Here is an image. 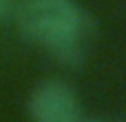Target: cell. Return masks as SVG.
Returning a JSON list of instances; mask_svg holds the SVG:
<instances>
[{
	"mask_svg": "<svg viewBox=\"0 0 126 122\" xmlns=\"http://www.w3.org/2000/svg\"><path fill=\"white\" fill-rule=\"evenodd\" d=\"M16 4H18V0H0V24H4L7 20L13 18Z\"/></svg>",
	"mask_w": 126,
	"mask_h": 122,
	"instance_id": "obj_3",
	"label": "cell"
},
{
	"mask_svg": "<svg viewBox=\"0 0 126 122\" xmlns=\"http://www.w3.org/2000/svg\"><path fill=\"white\" fill-rule=\"evenodd\" d=\"M124 122H126V120H124Z\"/></svg>",
	"mask_w": 126,
	"mask_h": 122,
	"instance_id": "obj_5",
	"label": "cell"
},
{
	"mask_svg": "<svg viewBox=\"0 0 126 122\" xmlns=\"http://www.w3.org/2000/svg\"><path fill=\"white\" fill-rule=\"evenodd\" d=\"M13 18L27 42L47 49L66 69H80L97 38L95 18L75 0H18Z\"/></svg>",
	"mask_w": 126,
	"mask_h": 122,
	"instance_id": "obj_1",
	"label": "cell"
},
{
	"mask_svg": "<svg viewBox=\"0 0 126 122\" xmlns=\"http://www.w3.org/2000/svg\"><path fill=\"white\" fill-rule=\"evenodd\" d=\"M86 122H104V120H86Z\"/></svg>",
	"mask_w": 126,
	"mask_h": 122,
	"instance_id": "obj_4",
	"label": "cell"
},
{
	"mask_svg": "<svg viewBox=\"0 0 126 122\" xmlns=\"http://www.w3.org/2000/svg\"><path fill=\"white\" fill-rule=\"evenodd\" d=\"M33 122H82L75 91L62 80L40 82L29 98Z\"/></svg>",
	"mask_w": 126,
	"mask_h": 122,
	"instance_id": "obj_2",
	"label": "cell"
}]
</instances>
